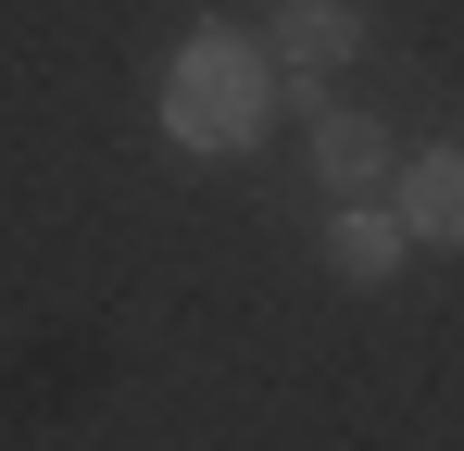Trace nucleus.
I'll use <instances>...</instances> for the list:
<instances>
[{"mask_svg":"<svg viewBox=\"0 0 464 451\" xmlns=\"http://www.w3.org/2000/svg\"><path fill=\"white\" fill-rule=\"evenodd\" d=\"M364 51V0H264V63L276 88H326Z\"/></svg>","mask_w":464,"mask_h":451,"instance_id":"nucleus-2","label":"nucleus"},{"mask_svg":"<svg viewBox=\"0 0 464 451\" xmlns=\"http://www.w3.org/2000/svg\"><path fill=\"white\" fill-rule=\"evenodd\" d=\"M264 113H276V63H264V38H238V25H188L176 63H163V139L201 150V163H227V150L264 139Z\"/></svg>","mask_w":464,"mask_h":451,"instance_id":"nucleus-1","label":"nucleus"},{"mask_svg":"<svg viewBox=\"0 0 464 451\" xmlns=\"http://www.w3.org/2000/svg\"><path fill=\"white\" fill-rule=\"evenodd\" d=\"M389 214H401V238H427V251H464V139L414 150L389 176Z\"/></svg>","mask_w":464,"mask_h":451,"instance_id":"nucleus-4","label":"nucleus"},{"mask_svg":"<svg viewBox=\"0 0 464 451\" xmlns=\"http://www.w3.org/2000/svg\"><path fill=\"white\" fill-rule=\"evenodd\" d=\"M314 176H326V201H377L389 176H401V139H389L364 101H314Z\"/></svg>","mask_w":464,"mask_h":451,"instance_id":"nucleus-3","label":"nucleus"},{"mask_svg":"<svg viewBox=\"0 0 464 451\" xmlns=\"http://www.w3.org/2000/svg\"><path fill=\"white\" fill-rule=\"evenodd\" d=\"M401 251H414V238H401L389 201H339V214H326V276H339V289H389Z\"/></svg>","mask_w":464,"mask_h":451,"instance_id":"nucleus-5","label":"nucleus"}]
</instances>
